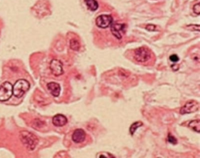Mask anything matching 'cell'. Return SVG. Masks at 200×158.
I'll return each mask as SVG.
<instances>
[{"instance_id":"7a4b0ae2","label":"cell","mask_w":200,"mask_h":158,"mask_svg":"<svg viewBox=\"0 0 200 158\" xmlns=\"http://www.w3.org/2000/svg\"><path fill=\"white\" fill-rule=\"evenodd\" d=\"M30 88V84L27 80H18L13 86V95L18 98H21L29 90Z\"/></svg>"},{"instance_id":"2e32d148","label":"cell","mask_w":200,"mask_h":158,"mask_svg":"<svg viewBox=\"0 0 200 158\" xmlns=\"http://www.w3.org/2000/svg\"><path fill=\"white\" fill-rule=\"evenodd\" d=\"M187 30L190 31H200V25H189L187 27Z\"/></svg>"},{"instance_id":"5b68a950","label":"cell","mask_w":200,"mask_h":158,"mask_svg":"<svg viewBox=\"0 0 200 158\" xmlns=\"http://www.w3.org/2000/svg\"><path fill=\"white\" fill-rule=\"evenodd\" d=\"M200 108L199 103L194 100H191L186 103V104L181 108L180 114L182 115L191 114L196 112Z\"/></svg>"},{"instance_id":"6da1fadb","label":"cell","mask_w":200,"mask_h":158,"mask_svg":"<svg viewBox=\"0 0 200 158\" xmlns=\"http://www.w3.org/2000/svg\"><path fill=\"white\" fill-rule=\"evenodd\" d=\"M20 138L23 144L30 150L34 149L38 142L36 136L28 131L21 132Z\"/></svg>"},{"instance_id":"9c48e42d","label":"cell","mask_w":200,"mask_h":158,"mask_svg":"<svg viewBox=\"0 0 200 158\" xmlns=\"http://www.w3.org/2000/svg\"><path fill=\"white\" fill-rule=\"evenodd\" d=\"M86 138V133L82 129H76L72 135V140L75 143H80L83 142Z\"/></svg>"},{"instance_id":"7c38bea8","label":"cell","mask_w":200,"mask_h":158,"mask_svg":"<svg viewBox=\"0 0 200 158\" xmlns=\"http://www.w3.org/2000/svg\"><path fill=\"white\" fill-rule=\"evenodd\" d=\"M85 3L91 11H95L98 8V3L96 0H85Z\"/></svg>"},{"instance_id":"8992f818","label":"cell","mask_w":200,"mask_h":158,"mask_svg":"<svg viewBox=\"0 0 200 158\" xmlns=\"http://www.w3.org/2000/svg\"><path fill=\"white\" fill-rule=\"evenodd\" d=\"M126 25L125 24L114 23L111 24V32L112 34L118 39L122 38L126 32Z\"/></svg>"},{"instance_id":"ac0fdd59","label":"cell","mask_w":200,"mask_h":158,"mask_svg":"<svg viewBox=\"0 0 200 158\" xmlns=\"http://www.w3.org/2000/svg\"><path fill=\"white\" fill-rule=\"evenodd\" d=\"M193 11L194 13H196L197 15H200V3L199 2L196 4H195L193 7Z\"/></svg>"},{"instance_id":"277c9868","label":"cell","mask_w":200,"mask_h":158,"mask_svg":"<svg viewBox=\"0 0 200 158\" xmlns=\"http://www.w3.org/2000/svg\"><path fill=\"white\" fill-rule=\"evenodd\" d=\"M12 85L8 82H5L0 85V101L8 100L12 96Z\"/></svg>"},{"instance_id":"ffe728a7","label":"cell","mask_w":200,"mask_h":158,"mask_svg":"<svg viewBox=\"0 0 200 158\" xmlns=\"http://www.w3.org/2000/svg\"><path fill=\"white\" fill-rule=\"evenodd\" d=\"M146 29L149 31H154L156 29V26L153 24H149L146 27Z\"/></svg>"},{"instance_id":"30bf717a","label":"cell","mask_w":200,"mask_h":158,"mask_svg":"<svg viewBox=\"0 0 200 158\" xmlns=\"http://www.w3.org/2000/svg\"><path fill=\"white\" fill-rule=\"evenodd\" d=\"M67 117L62 114H57L52 119V123L55 127H63L67 124Z\"/></svg>"},{"instance_id":"d6986e66","label":"cell","mask_w":200,"mask_h":158,"mask_svg":"<svg viewBox=\"0 0 200 158\" xmlns=\"http://www.w3.org/2000/svg\"><path fill=\"white\" fill-rule=\"evenodd\" d=\"M179 57L176 54H173L170 56V60L173 63H177L179 61Z\"/></svg>"},{"instance_id":"8fae6325","label":"cell","mask_w":200,"mask_h":158,"mask_svg":"<svg viewBox=\"0 0 200 158\" xmlns=\"http://www.w3.org/2000/svg\"><path fill=\"white\" fill-rule=\"evenodd\" d=\"M48 89L51 95L55 97L58 96L61 92V87L56 82H50L47 85Z\"/></svg>"},{"instance_id":"4fadbf2b","label":"cell","mask_w":200,"mask_h":158,"mask_svg":"<svg viewBox=\"0 0 200 158\" xmlns=\"http://www.w3.org/2000/svg\"><path fill=\"white\" fill-rule=\"evenodd\" d=\"M188 127L193 129L194 131L200 133V120H194L190 122Z\"/></svg>"},{"instance_id":"52a82bcc","label":"cell","mask_w":200,"mask_h":158,"mask_svg":"<svg viewBox=\"0 0 200 158\" xmlns=\"http://www.w3.org/2000/svg\"><path fill=\"white\" fill-rule=\"evenodd\" d=\"M113 22V18L109 15H101L96 19V24L100 28H106L111 25Z\"/></svg>"},{"instance_id":"5bb4252c","label":"cell","mask_w":200,"mask_h":158,"mask_svg":"<svg viewBox=\"0 0 200 158\" xmlns=\"http://www.w3.org/2000/svg\"><path fill=\"white\" fill-rule=\"evenodd\" d=\"M70 47L74 51H79L80 47V43L75 39H72L70 41Z\"/></svg>"},{"instance_id":"ba28073f","label":"cell","mask_w":200,"mask_h":158,"mask_svg":"<svg viewBox=\"0 0 200 158\" xmlns=\"http://www.w3.org/2000/svg\"><path fill=\"white\" fill-rule=\"evenodd\" d=\"M50 69L53 75L56 76H60L63 74V65L58 60H53L50 63Z\"/></svg>"},{"instance_id":"3957f363","label":"cell","mask_w":200,"mask_h":158,"mask_svg":"<svg viewBox=\"0 0 200 158\" xmlns=\"http://www.w3.org/2000/svg\"><path fill=\"white\" fill-rule=\"evenodd\" d=\"M151 53L146 48L140 47L134 51V58L138 63H145L149 61Z\"/></svg>"},{"instance_id":"9a60e30c","label":"cell","mask_w":200,"mask_h":158,"mask_svg":"<svg viewBox=\"0 0 200 158\" xmlns=\"http://www.w3.org/2000/svg\"><path fill=\"white\" fill-rule=\"evenodd\" d=\"M143 125V123L141 122H136L135 123L133 124L131 127H130V132L133 135L136 130L140 127H141Z\"/></svg>"},{"instance_id":"e0dca14e","label":"cell","mask_w":200,"mask_h":158,"mask_svg":"<svg viewBox=\"0 0 200 158\" xmlns=\"http://www.w3.org/2000/svg\"><path fill=\"white\" fill-rule=\"evenodd\" d=\"M168 141L170 143H172L173 145H175V144L177 143V139L174 136H172L170 134H169L168 136Z\"/></svg>"}]
</instances>
